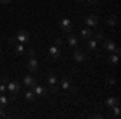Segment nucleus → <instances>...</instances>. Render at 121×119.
<instances>
[{"label":"nucleus","instance_id":"f257e3e1","mask_svg":"<svg viewBox=\"0 0 121 119\" xmlns=\"http://www.w3.org/2000/svg\"><path fill=\"white\" fill-rule=\"evenodd\" d=\"M19 82H16V81H10L8 84H7V89H8L10 95H11V100H15L16 98V95L19 93Z\"/></svg>","mask_w":121,"mask_h":119},{"label":"nucleus","instance_id":"f03ea898","mask_svg":"<svg viewBox=\"0 0 121 119\" xmlns=\"http://www.w3.org/2000/svg\"><path fill=\"white\" fill-rule=\"evenodd\" d=\"M16 42H19V44H28L29 40H31V36H29L28 31H24V29H21V31H18V34H16Z\"/></svg>","mask_w":121,"mask_h":119},{"label":"nucleus","instance_id":"7ed1b4c3","mask_svg":"<svg viewBox=\"0 0 121 119\" xmlns=\"http://www.w3.org/2000/svg\"><path fill=\"white\" fill-rule=\"evenodd\" d=\"M103 48H107V50H110L112 53H118L120 55V48L116 47V44L113 42V40H103Z\"/></svg>","mask_w":121,"mask_h":119},{"label":"nucleus","instance_id":"20e7f679","mask_svg":"<svg viewBox=\"0 0 121 119\" xmlns=\"http://www.w3.org/2000/svg\"><path fill=\"white\" fill-rule=\"evenodd\" d=\"M60 28L63 29L66 34H68V32H71V29H73L71 19H69V18H61V19H60Z\"/></svg>","mask_w":121,"mask_h":119},{"label":"nucleus","instance_id":"39448f33","mask_svg":"<svg viewBox=\"0 0 121 119\" xmlns=\"http://www.w3.org/2000/svg\"><path fill=\"white\" fill-rule=\"evenodd\" d=\"M86 47H87V50L89 52H97V47H99V40L97 39H87L86 40Z\"/></svg>","mask_w":121,"mask_h":119},{"label":"nucleus","instance_id":"423d86ee","mask_svg":"<svg viewBox=\"0 0 121 119\" xmlns=\"http://www.w3.org/2000/svg\"><path fill=\"white\" fill-rule=\"evenodd\" d=\"M84 23H86L87 26H91V28H97V26H99V18L94 16V15H89V16L84 18Z\"/></svg>","mask_w":121,"mask_h":119},{"label":"nucleus","instance_id":"0eeeda50","mask_svg":"<svg viewBox=\"0 0 121 119\" xmlns=\"http://www.w3.org/2000/svg\"><path fill=\"white\" fill-rule=\"evenodd\" d=\"M10 42H11V45H13V48H15V53H16V55H23V53H24V47H23V44L16 42V39H11Z\"/></svg>","mask_w":121,"mask_h":119},{"label":"nucleus","instance_id":"6e6552de","mask_svg":"<svg viewBox=\"0 0 121 119\" xmlns=\"http://www.w3.org/2000/svg\"><path fill=\"white\" fill-rule=\"evenodd\" d=\"M28 69L31 71V73H36V71L39 69V64H37V60H36V56H29Z\"/></svg>","mask_w":121,"mask_h":119},{"label":"nucleus","instance_id":"1a4fd4ad","mask_svg":"<svg viewBox=\"0 0 121 119\" xmlns=\"http://www.w3.org/2000/svg\"><path fill=\"white\" fill-rule=\"evenodd\" d=\"M23 84H24L26 87H29V89H34L37 82H36V79H34L32 76H26V77L23 79Z\"/></svg>","mask_w":121,"mask_h":119},{"label":"nucleus","instance_id":"9d476101","mask_svg":"<svg viewBox=\"0 0 121 119\" xmlns=\"http://www.w3.org/2000/svg\"><path fill=\"white\" fill-rule=\"evenodd\" d=\"M48 55L52 56L53 60L60 58V47H58V45H52V47H50V50H48Z\"/></svg>","mask_w":121,"mask_h":119},{"label":"nucleus","instance_id":"9b49d317","mask_svg":"<svg viewBox=\"0 0 121 119\" xmlns=\"http://www.w3.org/2000/svg\"><path fill=\"white\" fill-rule=\"evenodd\" d=\"M32 90H34V93H36V97H45L47 95V89L42 87V85H37V84H36V87H34Z\"/></svg>","mask_w":121,"mask_h":119},{"label":"nucleus","instance_id":"f8f14e48","mask_svg":"<svg viewBox=\"0 0 121 119\" xmlns=\"http://www.w3.org/2000/svg\"><path fill=\"white\" fill-rule=\"evenodd\" d=\"M73 60L81 63V61H86V60H87V55H86L84 52H81V50H78V52H74V55H73Z\"/></svg>","mask_w":121,"mask_h":119},{"label":"nucleus","instance_id":"ddd939ff","mask_svg":"<svg viewBox=\"0 0 121 119\" xmlns=\"http://www.w3.org/2000/svg\"><path fill=\"white\" fill-rule=\"evenodd\" d=\"M60 84H61V89H65V90H73V92H74V89L71 87V81H69L68 77H63V79L60 81Z\"/></svg>","mask_w":121,"mask_h":119},{"label":"nucleus","instance_id":"4468645a","mask_svg":"<svg viewBox=\"0 0 121 119\" xmlns=\"http://www.w3.org/2000/svg\"><path fill=\"white\" fill-rule=\"evenodd\" d=\"M94 36V31L91 28H84L82 31H81V37H82L84 40H87V39H91V37Z\"/></svg>","mask_w":121,"mask_h":119},{"label":"nucleus","instance_id":"2eb2a0df","mask_svg":"<svg viewBox=\"0 0 121 119\" xmlns=\"http://www.w3.org/2000/svg\"><path fill=\"white\" fill-rule=\"evenodd\" d=\"M56 82H58V77H56V74L50 73L48 76H47V84H48V85H56Z\"/></svg>","mask_w":121,"mask_h":119},{"label":"nucleus","instance_id":"dca6fc26","mask_svg":"<svg viewBox=\"0 0 121 119\" xmlns=\"http://www.w3.org/2000/svg\"><path fill=\"white\" fill-rule=\"evenodd\" d=\"M107 106L108 108H112V106H115V105H120V100H118V97H110V98H107Z\"/></svg>","mask_w":121,"mask_h":119},{"label":"nucleus","instance_id":"f3484780","mask_svg":"<svg viewBox=\"0 0 121 119\" xmlns=\"http://www.w3.org/2000/svg\"><path fill=\"white\" fill-rule=\"evenodd\" d=\"M68 44L71 47H76L79 42H78V37L74 36V34H71V32H68Z\"/></svg>","mask_w":121,"mask_h":119},{"label":"nucleus","instance_id":"a211bd4d","mask_svg":"<svg viewBox=\"0 0 121 119\" xmlns=\"http://www.w3.org/2000/svg\"><path fill=\"white\" fill-rule=\"evenodd\" d=\"M118 60H120V55H118V53H112V55L108 56V63L113 64V66H116Z\"/></svg>","mask_w":121,"mask_h":119},{"label":"nucleus","instance_id":"6ab92c4d","mask_svg":"<svg viewBox=\"0 0 121 119\" xmlns=\"http://www.w3.org/2000/svg\"><path fill=\"white\" fill-rule=\"evenodd\" d=\"M118 23V18H116V15H112V16H108V19H107V24L108 26H115Z\"/></svg>","mask_w":121,"mask_h":119},{"label":"nucleus","instance_id":"aec40b11","mask_svg":"<svg viewBox=\"0 0 121 119\" xmlns=\"http://www.w3.org/2000/svg\"><path fill=\"white\" fill-rule=\"evenodd\" d=\"M24 97H26V100H28V101H34V98H36V93H34V90L31 89V90L26 92V95H24Z\"/></svg>","mask_w":121,"mask_h":119},{"label":"nucleus","instance_id":"412c9836","mask_svg":"<svg viewBox=\"0 0 121 119\" xmlns=\"http://www.w3.org/2000/svg\"><path fill=\"white\" fill-rule=\"evenodd\" d=\"M112 110H113V116H115V118H120V113H121L120 105H115V106H112Z\"/></svg>","mask_w":121,"mask_h":119},{"label":"nucleus","instance_id":"4be33fe9","mask_svg":"<svg viewBox=\"0 0 121 119\" xmlns=\"http://www.w3.org/2000/svg\"><path fill=\"white\" fill-rule=\"evenodd\" d=\"M7 103H8V98H7L3 93H0V106H3V108H5V106H7Z\"/></svg>","mask_w":121,"mask_h":119},{"label":"nucleus","instance_id":"5701e85b","mask_svg":"<svg viewBox=\"0 0 121 119\" xmlns=\"http://www.w3.org/2000/svg\"><path fill=\"white\" fill-rule=\"evenodd\" d=\"M5 90H7V84H3V81H0V93H3Z\"/></svg>","mask_w":121,"mask_h":119},{"label":"nucleus","instance_id":"b1692460","mask_svg":"<svg viewBox=\"0 0 121 119\" xmlns=\"http://www.w3.org/2000/svg\"><path fill=\"white\" fill-rule=\"evenodd\" d=\"M0 118H7V111L3 106H0Z\"/></svg>","mask_w":121,"mask_h":119},{"label":"nucleus","instance_id":"393cba45","mask_svg":"<svg viewBox=\"0 0 121 119\" xmlns=\"http://www.w3.org/2000/svg\"><path fill=\"white\" fill-rule=\"evenodd\" d=\"M95 39H97L99 42H100V40H103V34H102V32H97V34H95Z\"/></svg>","mask_w":121,"mask_h":119},{"label":"nucleus","instance_id":"a878e982","mask_svg":"<svg viewBox=\"0 0 121 119\" xmlns=\"http://www.w3.org/2000/svg\"><path fill=\"white\" fill-rule=\"evenodd\" d=\"M28 55L29 56H36V50H34V48H29V50H28Z\"/></svg>","mask_w":121,"mask_h":119},{"label":"nucleus","instance_id":"bb28decb","mask_svg":"<svg viewBox=\"0 0 121 119\" xmlns=\"http://www.w3.org/2000/svg\"><path fill=\"white\" fill-rule=\"evenodd\" d=\"M107 81H108V85H115V77H108V79H107Z\"/></svg>","mask_w":121,"mask_h":119},{"label":"nucleus","instance_id":"cd10ccee","mask_svg":"<svg viewBox=\"0 0 121 119\" xmlns=\"http://www.w3.org/2000/svg\"><path fill=\"white\" fill-rule=\"evenodd\" d=\"M13 0H0V3H3V5H10Z\"/></svg>","mask_w":121,"mask_h":119},{"label":"nucleus","instance_id":"c85d7f7f","mask_svg":"<svg viewBox=\"0 0 121 119\" xmlns=\"http://www.w3.org/2000/svg\"><path fill=\"white\" fill-rule=\"evenodd\" d=\"M61 44H63V40H61V39H56V40H55V45L61 47Z\"/></svg>","mask_w":121,"mask_h":119},{"label":"nucleus","instance_id":"c756f323","mask_svg":"<svg viewBox=\"0 0 121 119\" xmlns=\"http://www.w3.org/2000/svg\"><path fill=\"white\" fill-rule=\"evenodd\" d=\"M86 2H91V3H95L97 0H86Z\"/></svg>","mask_w":121,"mask_h":119},{"label":"nucleus","instance_id":"7c9ffc66","mask_svg":"<svg viewBox=\"0 0 121 119\" xmlns=\"http://www.w3.org/2000/svg\"><path fill=\"white\" fill-rule=\"evenodd\" d=\"M78 2H82V0H78Z\"/></svg>","mask_w":121,"mask_h":119},{"label":"nucleus","instance_id":"2f4dec72","mask_svg":"<svg viewBox=\"0 0 121 119\" xmlns=\"http://www.w3.org/2000/svg\"><path fill=\"white\" fill-rule=\"evenodd\" d=\"M0 53H2V50H0Z\"/></svg>","mask_w":121,"mask_h":119},{"label":"nucleus","instance_id":"473e14b6","mask_svg":"<svg viewBox=\"0 0 121 119\" xmlns=\"http://www.w3.org/2000/svg\"><path fill=\"white\" fill-rule=\"evenodd\" d=\"M16 2H19V0H16Z\"/></svg>","mask_w":121,"mask_h":119},{"label":"nucleus","instance_id":"72a5a7b5","mask_svg":"<svg viewBox=\"0 0 121 119\" xmlns=\"http://www.w3.org/2000/svg\"><path fill=\"white\" fill-rule=\"evenodd\" d=\"M0 81H2V79H0Z\"/></svg>","mask_w":121,"mask_h":119}]
</instances>
